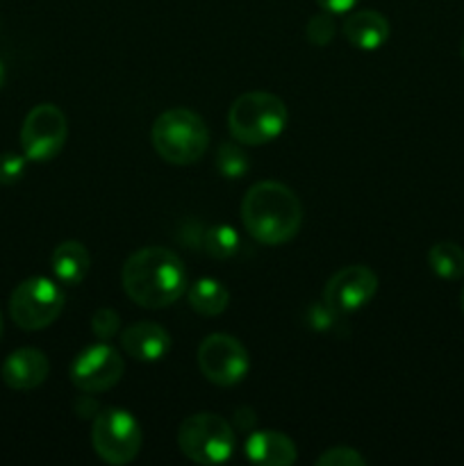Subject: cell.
Here are the masks:
<instances>
[{
	"label": "cell",
	"mask_w": 464,
	"mask_h": 466,
	"mask_svg": "<svg viewBox=\"0 0 464 466\" xmlns=\"http://www.w3.org/2000/svg\"><path fill=\"white\" fill-rule=\"evenodd\" d=\"M121 282L132 303L146 309H162L185 294L187 271L173 250L146 246L126 259Z\"/></svg>",
	"instance_id": "cell-1"
},
{
	"label": "cell",
	"mask_w": 464,
	"mask_h": 466,
	"mask_svg": "<svg viewBox=\"0 0 464 466\" xmlns=\"http://www.w3.org/2000/svg\"><path fill=\"white\" fill-rule=\"evenodd\" d=\"M241 221L248 235L259 244H287L298 235L303 223V203L282 182H257L241 200Z\"/></svg>",
	"instance_id": "cell-2"
},
{
	"label": "cell",
	"mask_w": 464,
	"mask_h": 466,
	"mask_svg": "<svg viewBox=\"0 0 464 466\" xmlns=\"http://www.w3.org/2000/svg\"><path fill=\"white\" fill-rule=\"evenodd\" d=\"M153 148L159 157L176 167H189L205 155L209 146V130L203 118L191 109H166L159 114L150 130Z\"/></svg>",
	"instance_id": "cell-3"
},
{
	"label": "cell",
	"mask_w": 464,
	"mask_h": 466,
	"mask_svg": "<svg viewBox=\"0 0 464 466\" xmlns=\"http://www.w3.org/2000/svg\"><path fill=\"white\" fill-rule=\"evenodd\" d=\"M289 112L277 96L250 91L239 96L227 112V127L239 144L262 146L285 132Z\"/></svg>",
	"instance_id": "cell-4"
},
{
	"label": "cell",
	"mask_w": 464,
	"mask_h": 466,
	"mask_svg": "<svg viewBox=\"0 0 464 466\" xmlns=\"http://www.w3.org/2000/svg\"><path fill=\"white\" fill-rule=\"evenodd\" d=\"M182 455L196 464H221L235 451V432L223 417L198 412L187 417L177 428Z\"/></svg>",
	"instance_id": "cell-5"
},
{
	"label": "cell",
	"mask_w": 464,
	"mask_h": 466,
	"mask_svg": "<svg viewBox=\"0 0 464 466\" xmlns=\"http://www.w3.org/2000/svg\"><path fill=\"white\" fill-rule=\"evenodd\" d=\"M91 441L100 460L118 466L132 462L139 455L144 435L139 421L127 410L107 408L96 414Z\"/></svg>",
	"instance_id": "cell-6"
},
{
	"label": "cell",
	"mask_w": 464,
	"mask_h": 466,
	"mask_svg": "<svg viewBox=\"0 0 464 466\" xmlns=\"http://www.w3.org/2000/svg\"><path fill=\"white\" fill-rule=\"evenodd\" d=\"M64 309V291L50 278L23 280L9 299V314L23 330H44L57 321Z\"/></svg>",
	"instance_id": "cell-7"
},
{
	"label": "cell",
	"mask_w": 464,
	"mask_h": 466,
	"mask_svg": "<svg viewBox=\"0 0 464 466\" xmlns=\"http://www.w3.org/2000/svg\"><path fill=\"white\" fill-rule=\"evenodd\" d=\"M68 123L57 105H36L27 112L21 127V148L30 162H50L62 153Z\"/></svg>",
	"instance_id": "cell-8"
},
{
	"label": "cell",
	"mask_w": 464,
	"mask_h": 466,
	"mask_svg": "<svg viewBox=\"0 0 464 466\" xmlns=\"http://www.w3.org/2000/svg\"><path fill=\"white\" fill-rule=\"evenodd\" d=\"M200 373L218 387H232L246 378L250 369L248 350L237 337L214 332L198 346Z\"/></svg>",
	"instance_id": "cell-9"
},
{
	"label": "cell",
	"mask_w": 464,
	"mask_h": 466,
	"mask_svg": "<svg viewBox=\"0 0 464 466\" xmlns=\"http://www.w3.org/2000/svg\"><path fill=\"white\" fill-rule=\"evenodd\" d=\"M123 373H126V362L121 353L109 344L89 346L71 364V382L85 394L112 390Z\"/></svg>",
	"instance_id": "cell-10"
},
{
	"label": "cell",
	"mask_w": 464,
	"mask_h": 466,
	"mask_svg": "<svg viewBox=\"0 0 464 466\" xmlns=\"http://www.w3.org/2000/svg\"><path fill=\"white\" fill-rule=\"evenodd\" d=\"M378 291V276L364 264H353L337 271L323 287V305L330 312L339 314L355 312L371 303Z\"/></svg>",
	"instance_id": "cell-11"
},
{
	"label": "cell",
	"mask_w": 464,
	"mask_h": 466,
	"mask_svg": "<svg viewBox=\"0 0 464 466\" xmlns=\"http://www.w3.org/2000/svg\"><path fill=\"white\" fill-rule=\"evenodd\" d=\"M50 362L41 350L18 349L3 362L0 376L9 390L27 391L39 387L48 378Z\"/></svg>",
	"instance_id": "cell-12"
},
{
	"label": "cell",
	"mask_w": 464,
	"mask_h": 466,
	"mask_svg": "<svg viewBox=\"0 0 464 466\" xmlns=\"http://www.w3.org/2000/svg\"><path fill=\"white\" fill-rule=\"evenodd\" d=\"M121 346L139 362H159L171 350V335L159 323L139 321L123 330Z\"/></svg>",
	"instance_id": "cell-13"
},
{
	"label": "cell",
	"mask_w": 464,
	"mask_h": 466,
	"mask_svg": "<svg viewBox=\"0 0 464 466\" xmlns=\"http://www.w3.org/2000/svg\"><path fill=\"white\" fill-rule=\"evenodd\" d=\"M246 458L264 466H291L298 458L296 444L277 431H255L246 440Z\"/></svg>",
	"instance_id": "cell-14"
},
{
	"label": "cell",
	"mask_w": 464,
	"mask_h": 466,
	"mask_svg": "<svg viewBox=\"0 0 464 466\" xmlns=\"http://www.w3.org/2000/svg\"><path fill=\"white\" fill-rule=\"evenodd\" d=\"M344 36L359 50H378L389 39V21L380 12L359 9L344 21Z\"/></svg>",
	"instance_id": "cell-15"
},
{
	"label": "cell",
	"mask_w": 464,
	"mask_h": 466,
	"mask_svg": "<svg viewBox=\"0 0 464 466\" xmlns=\"http://www.w3.org/2000/svg\"><path fill=\"white\" fill-rule=\"evenodd\" d=\"M50 267H53L55 278H57L62 285H80L91 267L89 250H86V246L80 244V241H62V244L53 250V255H50Z\"/></svg>",
	"instance_id": "cell-16"
},
{
	"label": "cell",
	"mask_w": 464,
	"mask_h": 466,
	"mask_svg": "<svg viewBox=\"0 0 464 466\" xmlns=\"http://www.w3.org/2000/svg\"><path fill=\"white\" fill-rule=\"evenodd\" d=\"M230 303V291L214 278H200L189 287V305L200 317H218Z\"/></svg>",
	"instance_id": "cell-17"
},
{
	"label": "cell",
	"mask_w": 464,
	"mask_h": 466,
	"mask_svg": "<svg viewBox=\"0 0 464 466\" xmlns=\"http://www.w3.org/2000/svg\"><path fill=\"white\" fill-rule=\"evenodd\" d=\"M428 264L444 280H458L464 276V248L453 241H439L428 250Z\"/></svg>",
	"instance_id": "cell-18"
},
{
	"label": "cell",
	"mask_w": 464,
	"mask_h": 466,
	"mask_svg": "<svg viewBox=\"0 0 464 466\" xmlns=\"http://www.w3.org/2000/svg\"><path fill=\"white\" fill-rule=\"evenodd\" d=\"M200 244H203L205 253L212 255V258L227 259L232 258V255H237V250H239L241 246V239L239 235H237L235 228L226 226V223H218V226L205 228Z\"/></svg>",
	"instance_id": "cell-19"
},
{
	"label": "cell",
	"mask_w": 464,
	"mask_h": 466,
	"mask_svg": "<svg viewBox=\"0 0 464 466\" xmlns=\"http://www.w3.org/2000/svg\"><path fill=\"white\" fill-rule=\"evenodd\" d=\"M217 168L227 180H239L248 173L250 159L244 150L232 141H223L217 150Z\"/></svg>",
	"instance_id": "cell-20"
},
{
	"label": "cell",
	"mask_w": 464,
	"mask_h": 466,
	"mask_svg": "<svg viewBox=\"0 0 464 466\" xmlns=\"http://www.w3.org/2000/svg\"><path fill=\"white\" fill-rule=\"evenodd\" d=\"M337 25L332 21L330 12H318L314 14L312 18L308 21V27H305V35H308V41L317 48H323V46L330 44L335 39Z\"/></svg>",
	"instance_id": "cell-21"
},
{
	"label": "cell",
	"mask_w": 464,
	"mask_h": 466,
	"mask_svg": "<svg viewBox=\"0 0 464 466\" xmlns=\"http://www.w3.org/2000/svg\"><path fill=\"white\" fill-rule=\"evenodd\" d=\"M118 328H121V317H118L112 308L96 309V314L91 317V330H94V335L98 337V339H112L118 332Z\"/></svg>",
	"instance_id": "cell-22"
},
{
	"label": "cell",
	"mask_w": 464,
	"mask_h": 466,
	"mask_svg": "<svg viewBox=\"0 0 464 466\" xmlns=\"http://www.w3.org/2000/svg\"><path fill=\"white\" fill-rule=\"evenodd\" d=\"M367 460L350 446H335L317 458V466H364Z\"/></svg>",
	"instance_id": "cell-23"
},
{
	"label": "cell",
	"mask_w": 464,
	"mask_h": 466,
	"mask_svg": "<svg viewBox=\"0 0 464 466\" xmlns=\"http://www.w3.org/2000/svg\"><path fill=\"white\" fill-rule=\"evenodd\" d=\"M25 155L3 153L0 155V185H14L25 176Z\"/></svg>",
	"instance_id": "cell-24"
},
{
	"label": "cell",
	"mask_w": 464,
	"mask_h": 466,
	"mask_svg": "<svg viewBox=\"0 0 464 466\" xmlns=\"http://www.w3.org/2000/svg\"><path fill=\"white\" fill-rule=\"evenodd\" d=\"M317 3L323 12H330L332 16H335V14L350 12V9H353L359 0H317Z\"/></svg>",
	"instance_id": "cell-25"
},
{
	"label": "cell",
	"mask_w": 464,
	"mask_h": 466,
	"mask_svg": "<svg viewBox=\"0 0 464 466\" xmlns=\"http://www.w3.org/2000/svg\"><path fill=\"white\" fill-rule=\"evenodd\" d=\"M235 423H237V428H239V431H255V426H257V419H255V414H253V410H248V408H241V410H237L235 412Z\"/></svg>",
	"instance_id": "cell-26"
},
{
	"label": "cell",
	"mask_w": 464,
	"mask_h": 466,
	"mask_svg": "<svg viewBox=\"0 0 464 466\" xmlns=\"http://www.w3.org/2000/svg\"><path fill=\"white\" fill-rule=\"evenodd\" d=\"M3 85H5V64L0 62V89H3Z\"/></svg>",
	"instance_id": "cell-27"
},
{
	"label": "cell",
	"mask_w": 464,
	"mask_h": 466,
	"mask_svg": "<svg viewBox=\"0 0 464 466\" xmlns=\"http://www.w3.org/2000/svg\"><path fill=\"white\" fill-rule=\"evenodd\" d=\"M0 337H3V312H0Z\"/></svg>",
	"instance_id": "cell-28"
},
{
	"label": "cell",
	"mask_w": 464,
	"mask_h": 466,
	"mask_svg": "<svg viewBox=\"0 0 464 466\" xmlns=\"http://www.w3.org/2000/svg\"><path fill=\"white\" fill-rule=\"evenodd\" d=\"M462 312H464V291H462Z\"/></svg>",
	"instance_id": "cell-29"
},
{
	"label": "cell",
	"mask_w": 464,
	"mask_h": 466,
	"mask_svg": "<svg viewBox=\"0 0 464 466\" xmlns=\"http://www.w3.org/2000/svg\"><path fill=\"white\" fill-rule=\"evenodd\" d=\"M462 57H464V39H462Z\"/></svg>",
	"instance_id": "cell-30"
}]
</instances>
